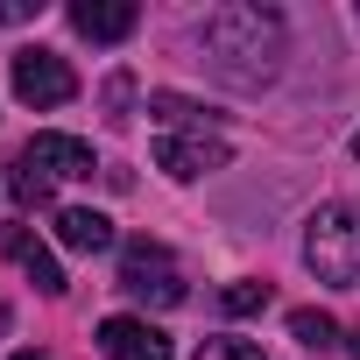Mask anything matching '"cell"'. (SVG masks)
Instances as JSON below:
<instances>
[{
    "instance_id": "obj_1",
    "label": "cell",
    "mask_w": 360,
    "mask_h": 360,
    "mask_svg": "<svg viewBox=\"0 0 360 360\" xmlns=\"http://www.w3.org/2000/svg\"><path fill=\"white\" fill-rule=\"evenodd\" d=\"M198 50L226 85L262 92L283 71V15L276 8H212L198 29Z\"/></svg>"
},
{
    "instance_id": "obj_2",
    "label": "cell",
    "mask_w": 360,
    "mask_h": 360,
    "mask_svg": "<svg viewBox=\"0 0 360 360\" xmlns=\"http://www.w3.org/2000/svg\"><path fill=\"white\" fill-rule=\"evenodd\" d=\"M304 262H311V276L318 283H332V290H353L360 283V205H318L311 219H304Z\"/></svg>"
},
{
    "instance_id": "obj_3",
    "label": "cell",
    "mask_w": 360,
    "mask_h": 360,
    "mask_svg": "<svg viewBox=\"0 0 360 360\" xmlns=\"http://www.w3.org/2000/svg\"><path fill=\"white\" fill-rule=\"evenodd\" d=\"M120 290H127L134 304H155V311H169V304L191 297V290H184V269H176V255H169L162 240H127V248H120Z\"/></svg>"
},
{
    "instance_id": "obj_4",
    "label": "cell",
    "mask_w": 360,
    "mask_h": 360,
    "mask_svg": "<svg viewBox=\"0 0 360 360\" xmlns=\"http://www.w3.org/2000/svg\"><path fill=\"white\" fill-rule=\"evenodd\" d=\"M71 92H78V71L57 50H22L15 57V99L22 106H64Z\"/></svg>"
},
{
    "instance_id": "obj_5",
    "label": "cell",
    "mask_w": 360,
    "mask_h": 360,
    "mask_svg": "<svg viewBox=\"0 0 360 360\" xmlns=\"http://www.w3.org/2000/svg\"><path fill=\"white\" fill-rule=\"evenodd\" d=\"M155 162L176 176V184H198V176H212V169L233 162V148H226L219 134H162V141H155Z\"/></svg>"
},
{
    "instance_id": "obj_6",
    "label": "cell",
    "mask_w": 360,
    "mask_h": 360,
    "mask_svg": "<svg viewBox=\"0 0 360 360\" xmlns=\"http://www.w3.org/2000/svg\"><path fill=\"white\" fill-rule=\"evenodd\" d=\"M134 22H141L134 0H71V29H78L85 43H127Z\"/></svg>"
},
{
    "instance_id": "obj_7",
    "label": "cell",
    "mask_w": 360,
    "mask_h": 360,
    "mask_svg": "<svg viewBox=\"0 0 360 360\" xmlns=\"http://www.w3.org/2000/svg\"><path fill=\"white\" fill-rule=\"evenodd\" d=\"M22 162H29V169H43L50 184H57V176H92V169H99V162H92V148H85L78 134H36V141L22 148Z\"/></svg>"
},
{
    "instance_id": "obj_8",
    "label": "cell",
    "mask_w": 360,
    "mask_h": 360,
    "mask_svg": "<svg viewBox=\"0 0 360 360\" xmlns=\"http://www.w3.org/2000/svg\"><path fill=\"white\" fill-rule=\"evenodd\" d=\"M99 353L106 360H169V339L148 318H106L99 325Z\"/></svg>"
},
{
    "instance_id": "obj_9",
    "label": "cell",
    "mask_w": 360,
    "mask_h": 360,
    "mask_svg": "<svg viewBox=\"0 0 360 360\" xmlns=\"http://www.w3.org/2000/svg\"><path fill=\"white\" fill-rule=\"evenodd\" d=\"M0 255L22 262V269H29V283H36L43 297H64V269H57V255H50L29 226H0Z\"/></svg>"
},
{
    "instance_id": "obj_10",
    "label": "cell",
    "mask_w": 360,
    "mask_h": 360,
    "mask_svg": "<svg viewBox=\"0 0 360 360\" xmlns=\"http://www.w3.org/2000/svg\"><path fill=\"white\" fill-rule=\"evenodd\" d=\"M57 240H64L71 255H106V248H113V219H106V212H85V205H64V212H57Z\"/></svg>"
},
{
    "instance_id": "obj_11",
    "label": "cell",
    "mask_w": 360,
    "mask_h": 360,
    "mask_svg": "<svg viewBox=\"0 0 360 360\" xmlns=\"http://www.w3.org/2000/svg\"><path fill=\"white\" fill-rule=\"evenodd\" d=\"M148 113H155L162 127H205V120H212V106H198V99H184V92H148Z\"/></svg>"
},
{
    "instance_id": "obj_12",
    "label": "cell",
    "mask_w": 360,
    "mask_h": 360,
    "mask_svg": "<svg viewBox=\"0 0 360 360\" xmlns=\"http://www.w3.org/2000/svg\"><path fill=\"white\" fill-rule=\"evenodd\" d=\"M290 332H297V346H311V353H325V346L339 339V325H332L325 311H290Z\"/></svg>"
},
{
    "instance_id": "obj_13",
    "label": "cell",
    "mask_w": 360,
    "mask_h": 360,
    "mask_svg": "<svg viewBox=\"0 0 360 360\" xmlns=\"http://www.w3.org/2000/svg\"><path fill=\"white\" fill-rule=\"evenodd\" d=\"M219 311H226V318L269 311V283H226V290H219Z\"/></svg>"
},
{
    "instance_id": "obj_14",
    "label": "cell",
    "mask_w": 360,
    "mask_h": 360,
    "mask_svg": "<svg viewBox=\"0 0 360 360\" xmlns=\"http://www.w3.org/2000/svg\"><path fill=\"white\" fill-rule=\"evenodd\" d=\"M198 360H262V339H233V332H219V339L198 346Z\"/></svg>"
},
{
    "instance_id": "obj_15",
    "label": "cell",
    "mask_w": 360,
    "mask_h": 360,
    "mask_svg": "<svg viewBox=\"0 0 360 360\" xmlns=\"http://www.w3.org/2000/svg\"><path fill=\"white\" fill-rule=\"evenodd\" d=\"M8 184H15V198H22V205H50V176H43V169H29L22 155H15V176H8Z\"/></svg>"
},
{
    "instance_id": "obj_16",
    "label": "cell",
    "mask_w": 360,
    "mask_h": 360,
    "mask_svg": "<svg viewBox=\"0 0 360 360\" xmlns=\"http://www.w3.org/2000/svg\"><path fill=\"white\" fill-rule=\"evenodd\" d=\"M127 99H134L127 71H120V78H106V113H113V120H127Z\"/></svg>"
},
{
    "instance_id": "obj_17",
    "label": "cell",
    "mask_w": 360,
    "mask_h": 360,
    "mask_svg": "<svg viewBox=\"0 0 360 360\" xmlns=\"http://www.w3.org/2000/svg\"><path fill=\"white\" fill-rule=\"evenodd\" d=\"M36 8H43V0H0V22H29Z\"/></svg>"
},
{
    "instance_id": "obj_18",
    "label": "cell",
    "mask_w": 360,
    "mask_h": 360,
    "mask_svg": "<svg viewBox=\"0 0 360 360\" xmlns=\"http://www.w3.org/2000/svg\"><path fill=\"white\" fill-rule=\"evenodd\" d=\"M346 360H360V332H353V339H346Z\"/></svg>"
},
{
    "instance_id": "obj_19",
    "label": "cell",
    "mask_w": 360,
    "mask_h": 360,
    "mask_svg": "<svg viewBox=\"0 0 360 360\" xmlns=\"http://www.w3.org/2000/svg\"><path fill=\"white\" fill-rule=\"evenodd\" d=\"M8 360H50V353H8Z\"/></svg>"
},
{
    "instance_id": "obj_20",
    "label": "cell",
    "mask_w": 360,
    "mask_h": 360,
    "mask_svg": "<svg viewBox=\"0 0 360 360\" xmlns=\"http://www.w3.org/2000/svg\"><path fill=\"white\" fill-rule=\"evenodd\" d=\"M353 155H360V134H353Z\"/></svg>"
}]
</instances>
